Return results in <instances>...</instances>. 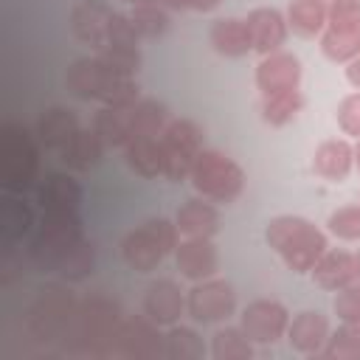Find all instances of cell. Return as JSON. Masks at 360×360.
<instances>
[{"label":"cell","mask_w":360,"mask_h":360,"mask_svg":"<svg viewBox=\"0 0 360 360\" xmlns=\"http://www.w3.org/2000/svg\"><path fill=\"white\" fill-rule=\"evenodd\" d=\"M233 307V292L228 284H208L202 290H194L191 295V312L197 321H217L228 315Z\"/></svg>","instance_id":"obj_1"},{"label":"cell","mask_w":360,"mask_h":360,"mask_svg":"<svg viewBox=\"0 0 360 360\" xmlns=\"http://www.w3.org/2000/svg\"><path fill=\"white\" fill-rule=\"evenodd\" d=\"M146 309L152 312L155 321H172L180 312V295L174 292V287L169 281H160V284H155L149 290Z\"/></svg>","instance_id":"obj_2"},{"label":"cell","mask_w":360,"mask_h":360,"mask_svg":"<svg viewBox=\"0 0 360 360\" xmlns=\"http://www.w3.org/2000/svg\"><path fill=\"white\" fill-rule=\"evenodd\" d=\"M68 132H70V115L62 112V110H51V112L39 121V135H42V141L51 143V146L59 143V141H65V138H70Z\"/></svg>","instance_id":"obj_3"},{"label":"cell","mask_w":360,"mask_h":360,"mask_svg":"<svg viewBox=\"0 0 360 360\" xmlns=\"http://www.w3.org/2000/svg\"><path fill=\"white\" fill-rule=\"evenodd\" d=\"M6 214H3V231L8 233V236H20V233H25V228H28V211L22 208V205H17V200H6Z\"/></svg>","instance_id":"obj_4"}]
</instances>
